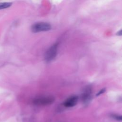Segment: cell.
<instances>
[{"label":"cell","instance_id":"1","mask_svg":"<svg viewBox=\"0 0 122 122\" xmlns=\"http://www.w3.org/2000/svg\"><path fill=\"white\" fill-rule=\"evenodd\" d=\"M51 25L47 22H37L31 26V30L33 32L46 31L51 29Z\"/></svg>","mask_w":122,"mask_h":122},{"label":"cell","instance_id":"2","mask_svg":"<svg viewBox=\"0 0 122 122\" xmlns=\"http://www.w3.org/2000/svg\"><path fill=\"white\" fill-rule=\"evenodd\" d=\"M58 46V43H55L47 51L45 55V60L47 62L51 61L56 58L57 54Z\"/></svg>","mask_w":122,"mask_h":122},{"label":"cell","instance_id":"3","mask_svg":"<svg viewBox=\"0 0 122 122\" xmlns=\"http://www.w3.org/2000/svg\"><path fill=\"white\" fill-rule=\"evenodd\" d=\"M54 99L51 96H44L37 98L34 100L33 103L37 105H47L52 103Z\"/></svg>","mask_w":122,"mask_h":122},{"label":"cell","instance_id":"4","mask_svg":"<svg viewBox=\"0 0 122 122\" xmlns=\"http://www.w3.org/2000/svg\"><path fill=\"white\" fill-rule=\"evenodd\" d=\"M78 101V97L72 96L68 98L63 103L64 106L66 107H71L75 106Z\"/></svg>","mask_w":122,"mask_h":122},{"label":"cell","instance_id":"5","mask_svg":"<svg viewBox=\"0 0 122 122\" xmlns=\"http://www.w3.org/2000/svg\"><path fill=\"white\" fill-rule=\"evenodd\" d=\"M91 98V89L88 87L82 95V100L84 102H88Z\"/></svg>","mask_w":122,"mask_h":122},{"label":"cell","instance_id":"6","mask_svg":"<svg viewBox=\"0 0 122 122\" xmlns=\"http://www.w3.org/2000/svg\"><path fill=\"white\" fill-rule=\"evenodd\" d=\"M11 2H0V10L7 9L11 6Z\"/></svg>","mask_w":122,"mask_h":122},{"label":"cell","instance_id":"7","mask_svg":"<svg viewBox=\"0 0 122 122\" xmlns=\"http://www.w3.org/2000/svg\"><path fill=\"white\" fill-rule=\"evenodd\" d=\"M111 117L113 118L114 119H115L117 121H121L122 120V117L121 115H119L117 114H113L111 115Z\"/></svg>","mask_w":122,"mask_h":122},{"label":"cell","instance_id":"8","mask_svg":"<svg viewBox=\"0 0 122 122\" xmlns=\"http://www.w3.org/2000/svg\"><path fill=\"white\" fill-rule=\"evenodd\" d=\"M105 89H103L101 90L100 91H99V92H98V93L97 94V96H99V95H100V94H101L104 93V92H105Z\"/></svg>","mask_w":122,"mask_h":122}]
</instances>
